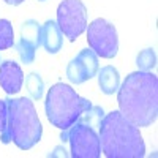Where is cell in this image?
Listing matches in <instances>:
<instances>
[{"mask_svg": "<svg viewBox=\"0 0 158 158\" xmlns=\"http://www.w3.org/2000/svg\"><path fill=\"white\" fill-rule=\"evenodd\" d=\"M136 65L139 71H150L155 65H156V54L152 48H146L142 49L138 57H136Z\"/></svg>", "mask_w": 158, "mask_h": 158, "instance_id": "obj_16", "label": "cell"}, {"mask_svg": "<svg viewBox=\"0 0 158 158\" xmlns=\"http://www.w3.org/2000/svg\"><path fill=\"white\" fill-rule=\"evenodd\" d=\"M15 30L8 19H0V51L15 46Z\"/></svg>", "mask_w": 158, "mask_h": 158, "instance_id": "obj_15", "label": "cell"}, {"mask_svg": "<svg viewBox=\"0 0 158 158\" xmlns=\"http://www.w3.org/2000/svg\"><path fill=\"white\" fill-rule=\"evenodd\" d=\"M25 89H27L32 100H41V97L44 94V82H43L41 76L38 73L27 74L25 76Z\"/></svg>", "mask_w": 158, "mask_h": 158, "instance_id": "obj_14", "label": "cell"}, {"mask_svg": "<svg viewBox=\"0 0 158 158\" xmlns=\"http://www.w3.org/2000/svg\"><path fill=\"white\" fill-rule=\"evenodd\" d=\"M8 125V103L6 100H0V133L6 130Z\"/></svg>", "mask_w": 158, "mask_h": 158, "instance_id": "obj_19", "label": "cell"}, {"mask_svg": "<svg viewBox=\"0 0 158 158\" xmlns=\"http://www.w3.org/2000/svg\"><path fill=\"white\" fill-rule=\"evenodd\" d=\"M57 25L70 41L87 30V8L81 0H63L57 8Z\"/></svg>", "mask_w": 158, "mask_h": 158, "instance_id": "obj_6", "label": "cell"}, {"mask_svg": "<svg viewBox=\"0 0 158 158\" xmlns=\"http://www.w3.org/2000/svg\"><path fill=\"white\" fill-rule=\"evenodd\" d=\"M40 2H46V0H40Z\"/></svg>", "mask_w": 158, "mask_h": 158, "instance_id": "obj_22", "label": "cell"}, {"mask_svg": "<svg viewBox=\"0 0 158 158\" xmlns=\"http://www.w3.org/2000/svg\"><path fill=\"white\" fill-rule=\"evenodd\" d=\"M98 136L101 150L108 158H142L146 155L139 128L120 111H111L104 115Z\"/></svg>", "mask_w": 158, "mask_h": 158, "instance_id": "obj_2", "label": "cell"}, {"mask_svg": "<svg viewBox=\"0 0 158 158\" xmlns=\"http://www.w3.org/2000/svg\"><path fill=\"white\" fill-rule=\"evenodd\" d=\"M68 142L73 158H98L101 144L97 130L76 122L68 128Z\"/></svg>", "mask_w": 158, "mask_h": 158, "instance_id": "obj_7", "label": "cell"}, {"mask_svg": "<svg viewBox=\"0 0 158 158\" xmlns=\"http://www.w3.org/2000/svg\"><path fill=\"white\" fill-rule=\"evenodd\" d=\"M41 46L49 54H57L63 46V33L56 21H46L41 25Z\"/></svg>", "mask_w": 158, "mask_h": 158, "instance_id": "obj_9", "label": "cell"}, {"mask_svg": "<svg viewBox=\"0 0 158 158\" xmlns=\"http://www.w3.org/2000/svg\"><path fill=\"white\" fill-rule=\"evenodd\" d=\"M104 111L101 106H94L92 104V108L84 111L81 114V117L77 118V122L79 123H82V125H87L90 128H94V130H100V125L103 122V118H104Z\"/></svg>", "mask_w": 158, "mask_h": 158, "instance_id": "obj_13", "label": "cell"}, {"mask_svg": "<svg viewBox=\"0 0 158 158\" xmlns=\"http://www.w3.org/2000/svg\"><path fill=\"white\" fill-rule=\"evenodd\" d=\"M87 41L89 48L98 57L112 59L118 51V36L114 24L98 18L87 25Z\"/></svg>", "mask_w": 158, "mask_h": 158, "instance_id": "obj_5", "label": "cell"}, {"mask_svg": "<svg viewBox=\"0 0 158 158\" xmlns=\"http://www.w3.org/2000/svg\"><path fill=\"white\" fill-rule=\"evenodd\" d=\"M8 103V125L0 133L3 144L15 142L21 150H30L40 142L43 127L33 103L29 98H6Z\"/></svg>", "mask_w": 158, "mask_h": 158, "instance_id": "obj_3", "label": "cell"}, {"mask_svg": "<svg viewBox=\"0 0 158 158\" xmlns=\"http://www.w3.org/2000/svg\"><path fill=\"white\" fill-rule=\"evenodd\" d=\"M92 108V103L76 94L68 84H54L46 95V117L59 130H68L77 122L81 114Z\"/></svg>", "mask_w": 158, "mask_h": 158, "instance_id": "obj_4", "label": "cell"}, {"mask_svg": "<svg viewBox=\"0 0 158 158\" xmlns=\"http://www.w3.org/2000/svg\"><path fill=\"white\" fill-rule=\"evenodd\" d=\"M15 48H16V51H18V54H19L22 63L29 65V63H32V62L35 60V51H36V49H35L33 46L25 44V43H22L21 40H19L18 43H15Z\"/></svg>", "mask_w": 158, "mask_h": 158, "instance_id": "obj_18", "label": "cell"}, {"mask_svg": "<svg viewBox=\"0 0 158 158\" xmlns=\"http://www.w3.org/2000/svg\"><path fill=\"white\" fill-rule=\"evenodd\" d=\"M117 103L138 128L152 125L158 114V77L149 71L130 73L117 90Z\"/></svg>", "mask_w": 158, "mask_h": 158, "instance_id": "obj_1", "label": "cell"}, {"mask_svg": "<svg viewBox=\"0 0 158 158\" xmlns=\"http://www.w3.org/2000/svg\"><path fill=\"white\" fill-rule=\"evenodd\" d=\"M22 2H24V0H5V3H8V5H13V6L21 5Z\"/></svg>", "mask_w": 158, "mask_h": 158, "instance_id": "obj_21", "label": "cell"}, {"mask_svg": "<svg viewBox=\"0 0 158 158\" xmlns=\"http://www.w3.org/2000/svg\"><path fill=\"white\" fill-rule=\"evenodd\" d=\"M24 73L15 60H5L0 65V87L8 95H15L22 89Z\"/></svg>", "mask_w": 158, "mask_h": 158, "instance_id": "obj_8", "label": "cell"}, {"mask_svg": "<svg viewBox=\"0 0 158 158\" xmlns=\"http://www.w3.org/2000/svg\"><path fill=\"white\" fill-rule=\"evenodd\" d=\"M67 77H68V81L73 82V84H82L85 81H89V77L82 68V65L79 63L76 59H73L70 63H68V67H67Z\"/></svg>", "mask_w": 158, "mask_h": 158, "instance_id": "obj_17", "label": "cell"}, {"mask_svg": "<svg viewBox=\"0 0 158 158\" xmlns=\"http://www.w3.org/2000/svg\"><path fill=\"white\" fill-rule=\"evenodd\" d=\"M97 76H98V85L103 94L114 95L118 90V87H120V74H118L117 68L111 67V65L98 70Z\"/></svg>", "mask_w": 158, "mask_h": 158, "instance_id": "obj_10", "label": "cell"}, {"mask_svg": "<svg viewBox=\"0 0 158 158\" xmlns=\"http://www.w3.org/2000/svg\"><path fill=\"white\" fill-rule=\"evenodd\" d=\"M21 41L38 49L41 46V25L35 19H27L21 25Z\"/></svg>", "mask_w": 158, "mask_h": 158, "instance_id": "obj_11", "label": "cell"}, {"mask_svg": "<svg viewBox=\"0 0 158 158\" xmlns=\"http://www.w3.org/2000/svg\"><path fill=\"white\" fill-rule=\"evenodd\" d=\"M49 156H51V158H54V156H63V158H65V156H68V153H67V150H65L63 147L59 146V147L54 149V152H52V153H49Z\"/></svg>", "mask_w": 158, "mask_h": 158, "instance_id": "obj_20", "label": "cell"}, {"mask_svg": "<svg viewBox=\"0 0 158 158\" xmlns=\"http://www.w3.org/2000/svg\"><path fill=\"white\" fill-rule=\"evenodd\" d=\"M74 59L82 65V68H84V71H85V74H87L89 79L97 76V73L100 70V63H98V56L92 49H89V48L87 49H82Z\"/></svg>", "mask_w": 158, "mask_h": 158, "instance_id": "obj_12", "label": "cell"}]
</instances>
